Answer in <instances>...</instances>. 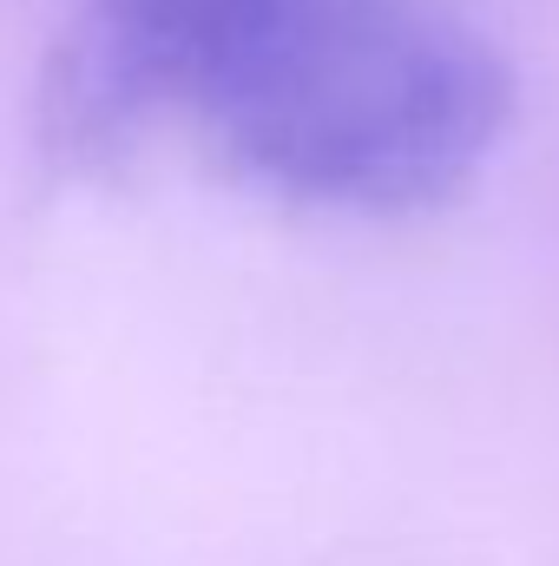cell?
<instances>
[{
	"mask_svg": "<svg viewBox=\"0 0 559 566\" xmlns=\"http://www.w3.org/2000/svg\"><path fill=\"white\" fill-rule=\"evenodd\" d=\"M191 119L277 198L409 218L481 178L514 126V66L434 0H257Z\"/></svg>",
	"mask_w": 559,
	"mask_h": 566,
	"instance_id": "1",
	"label": "cell"
},
{
	"mask_svg": "<svg viewBox=\"0 0 559 566\" xmlns=\"http://www.w3.org/2000/svg\"><path fill=\"white\" fill-rule=\"evenodd\" d=\"M257 0H80L40 73V158L60 178L113 171L165 119L191 113Z\"/></svg>",
	"mask_w": 559,
	"mask_h": 566,
	"instance_id": "2",
	"label": "cell"
}]
</instances>
